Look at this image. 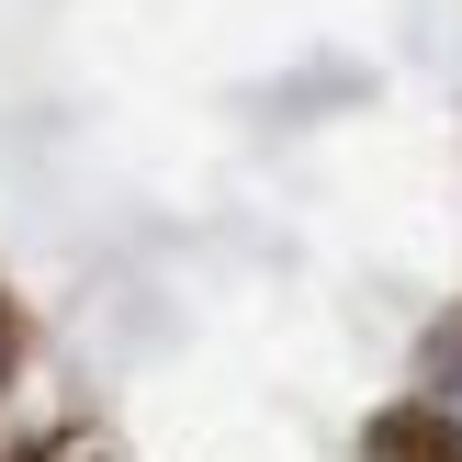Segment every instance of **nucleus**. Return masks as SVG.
<instances>
[{
	"mask_svg": "<svg viewBox=\"0 0 462 462\" xmlns=\"http://www.w3.org/2000/svg\"><path fill=\"white\" fill-rule=\"evenodd\" d=\"M0 383H12V328H0Z\"/></svg>",
	"mask_w": 462,
	"mask_h": 462,
	"instance_id": "obj_2",
	"label": "nucleus"
},
{
	"mask_svg": "<svg viewBox=\"0 0 462 462\" xmlns=\"http://www.w3.org/2000/svg\"><path fill=\"white\" fill-rule=\"evenodd\" d=\"M395 440L418 451V462H462V338L429 361V383H418V406L395 418Z\"/></svg>",
	"mask_w": 462,
	"mask_h": 462,
	"instance_id": "obj_1",
	"label": "nucleus"
}]
</instances>
